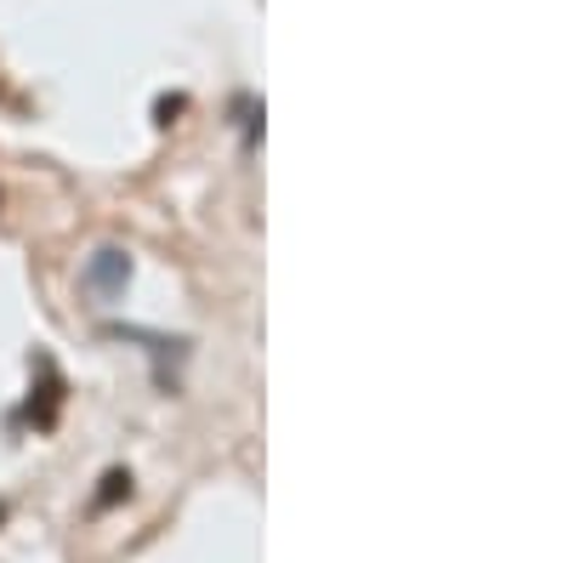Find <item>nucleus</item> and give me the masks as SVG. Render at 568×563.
<instances>
[{
    "label": "nucleus",
    "mask_w": 568,
    "mask_h": 563,
    "mask_svg": "<svg viewBox=\"0 0 568 563\" xmlns=\"http://www.w3.org/2000/svg\"><path fill=\"white\" fill-rule=\"evenodd\" d=\"M0 519H7V506H0Z\"/></svg>",
    "instance_id": "f03ea898"
},
{
    "label": "nucleus",
    "mask_w": 568,
    "mask_h": 563,
    "mask_svg": "<svg viewBox=\"0 0 568 563\" xmlns=\"http://www.w3.org/2000/svg\"><path fill=\"white\" fill-rule=\"evenodd\" d=\"M125 273H131V262H125L120 251H98V262H91V273H85V279H91L98 291H109V296H114V291L125 285Z\"/></svg>",
    "instance_id": "f257e3e1"
}]
</instances>
